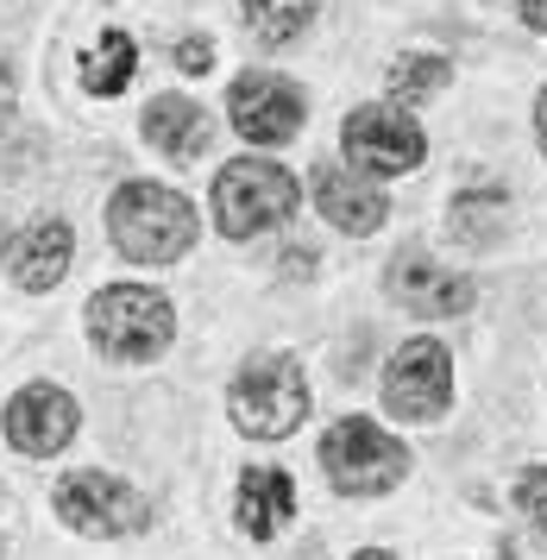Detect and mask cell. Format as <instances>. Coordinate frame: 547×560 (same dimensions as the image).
Listing matches in <instances>:
<instances>
[{
  "instance_id": "cell-1",
  "label": "cell",
  "mask_w": 547,
  "mask_h": 560,
  "mask_svg": "<svg viewBox=\"0 0 547 560\" xmlns=\"http://www.w3.org/2000/svg\"><path fill=\"white\" fill-rule=\"evenodd\" d=\"M107 240L132 265H176L196 246V208L164 183H120L107 202Z\"/></svg>"
},
{
  "instance_id": "cell-2",
  "label": "cell",
  "mask_w": 547,
  "mask_h": 560,
  "mask_svg": "<svg viewBox=\"0 0 547 560\" xmlns=\"http://www.w3.org/2000/svg\"><path fill=\"white\" fill-rule=\"evenodd\" d=\"M296 208H302V183L271 158H240L214 177V228L226 240H258V233L283 228Z\"/></svg>"
},
{
  "instance_id": "cell-3",
  "label": "cell",
  "mask_w": 547,
  "mask_h": 560,
  "mask_svg": "<svg viewBox=\"0 0 547 560\" xmlns=\"http://www.w3.org/2000/svg\"><path fill=\"white\" fill-rule=\"evenodd\" d=\"M226 409H233L240 434H252V441H283L309 416V378H302V365L290 353H258L240 365V378L226 390Z\"/></svg>"
},
{
  "instance_id": "cell-4",
  "label": "cell",
  "mask_w": 547,
  "mask_h": 560,
  "mask_svg": "<svg viewBox=\"0 0 547 560\" xmlns=\"http://www.w3.org/2000/svg\"><path fill=\"white\" fill-rule=\"evenodd\" d=\"M176 334V315H171V296H158L146 283H107L89 296V340H95L107 359H158L171 347Z\"/></svg>"
},
{
  "instance_id": "cell-5",
  "label": "cell",
  "mask_w": 547,
  "mask_h": 560,
  "mask_svg": "<svg viewBox=\"0 0 547 560\" xmlns=\"http://www.w3.org/2000/svg\"><path fill=\"white\" fill-rule=\"evenodd\" d=\"M322 472L334 479L340 498H384L409 472V447L397 434H384L377 422H365V416H340L322 434Z\"/></svg>"
},
{
  "instance_id": "cell-6",
  "label": "cell",
  "mask_w": 547,
  "mask_h": 560,
  "mask_svg": "<svg viewBox=\"0 0 547 560\" xmlns=\"http://www.w3.org/2000/svg\"><path fill=\"white\" fill-rule=\"evenodd\" d=\"M50 504H57V516H63L75 535H95V541L139 535V529L151 523V504H146V498H139L126 479L101 472V466H82V472H70V479H57Z\"/></svg>"
},
{
  "instance_id": "cell-7",
  "label": "cell",
  "mask_w": 547,
  "mask_h": 560,
  "mask_svg": "<svg viewBox=\"0 0 547 560\" xmlns=\"http://www.w3.org/2000/svg\"><path fill=\"white\" fill-rule=\"evenodd\" d=\"M340 145H347V158H352V171H359V177H403V171H416L422 152H428L416 114L397 107V102L352 107L347 127H340Z\"/></svg>"
},
{
  "instance_id": "cell-8",
  "label": "cell",
  "mask_w": 547,
  "mask_h": 560,
  "mask_svg": "<svg viewBox=\"0 0 547 560\" xmlns=\"http://www.w3.org/2000/svg\"><path fill=\"white\" fill-rule=\"evenodd\" d=\"M453 397V353L441 340H403L384 372V404L397 422H434Z\"/></svg>"
},
{
  "instance_id": "cell-9",
  "label": "cell",
  "mask_w": 547,
  "mask_h": 560,
  "mask_svg": "<svg viewBox=\"0 0 547 560\" xmlns=\"http://www.w3.org/2000/svg\"><path fill=\"white\" fill-rule=\"evenodd\" d=\"M226 107H233L240 139H252V145H283V139H296L302 120H309L302 89L290 77H271V70H246V77L233 82Z\"/></svg>"
},
{
  "instance_id": "cell-10",
  "label": "cell",
  "mask_w": 547,
  "mask_h": 560,
  "mask_svg": "<svg viewBox=\"0 0 547 560\" xmlns=\"http://www.w3.org/2000/svg\"><path fill=\"white\" fill-rule=\"evenodd\" d=\"M384 290H391L409 315H422V322H447V315H466V308H473V278L447 271V265L428 258L422 246H409V253L391 258Z\"/></svg>"
},
{
  "instance_id": "cell-11",
  "label": "cell",
  "mask_w": 547,
  "mask_h": 560,
  "mask_svg": "<svg viewBox=\"0 0 547 560\" xmlns=\"http://www.w3.org/2000/svg\"><path fill=\"white\" fill-rule=\"evenodd\" d=\"M7 441L25 459H50L75 441V397L57 384H25L7 404Z\"/></svg>"
},
{
  "instance_id": "cell-12",
  "label": "cell",
  "mask_w": 547,
  "mask_h": 560,
  "mask_svg": "<svg viewBox=\"0 0 547 560\" xmlns=\"http://www.w3.org/2000/svg\"><path fill=\"white\" fill-rule=\"evenodd\" d=\"M315 208H322L340 233H352V240H365V233H377L391 221L384 189L365 183L352 164H322V171H315Z\"/></svg>"
},
{
  "instance_id": "cell-13",
  "label": "cell",
  "mask_w": 547,
  "mask_h": 560,
  "mask_svg": "<svg viewBox=\"0 0 547 560\" xmlns=\"http://www.w3.org/2000/svg\"><path fill=\"white\" fill-rule=\"evenodd\" d=\"M70 253H75L70 221H32V228L13 240V253H7L13 283H20V290H32V296H45V290H57V283H63Z\"/></svg>"
},
{
  "instance_id": "cell-14",
  "label": "cell",
  "mask_w": 547,
  "mask_h": 560,
  "mask_svg": "<svg viewBox=\"0 0 547 560\" xmlns=\"http://www.w3.org/2000/svg\"><path fill=\"white\" fill-rule=\"evenodd\" d=\"M146 139L171 158V164H196V158L208 152V139H214V127H208V114H201L196 102L158 95V102L146 107Z\"/></svg>"
},
{
  "instance_id": "cell-15",
  "label": "cell",
  "mask_w": 547,
  "mask_h": 560,
  "mask_svg": "<svg viewBox=\"0 0 547 560\" xmlns=\"http://www.w3.org/2000/svg\"><path fill=\"white\" fill-rule=\"evenodd\" d=\"M290 510H296V485L290 472H277V466H252L246 479H240V529L252 541H271L283 523H290Z\"/></svg>"
},
{
  "instance_id": "cell-16",
  "label": "cell",
  "mask_w": 547,
  "mask_h": 560,
  "mask_svg": "<svg viewBox=\"0 0 547 560\" xmlns=\"http://www.w3.org/2000/svg\"><path fill=\"white\" fill-rule=\"evenodd\" d=\"M132 70H139V45L126 32H101V45L82 57V89L89 95H120L132 82Z\"/></svg>"
},
{
  "instance_id": "cell-17",
  "label": "cell",
  "mask_w": 547,
  "mask_h": 560,
  "mask_svg": "<svg viewBox=\"0 0 547 560\" xmlns=\"http://www.w3.org/2000/svg\"><path fill=\"white\" fill-rule=\"evenodd\" d=\"M503 196L498 189H466V196H453L447 208V233L459 240V246H491L503 233Z\"/></svg>"
},
{
  "instance_id": "cell-18",
  "label": "cell",
  "mask_w": 547,
  "mask_h": 560,
  "mask_svg": "<svg viewBox=\"0 0 547 560\" xmlns=\"http://www.w3.org/2000/svg\"><path fill=\"white\" fill-rule=\"evenodd\" d=\"M447 82H453V63H447V57L416 51V57H397V63H391V95H397L403 107L428 102V95H434V89H447Z\"/></svg>"
},
{
  "instance_id": "cell-19",
  "label": "cell",
  "mask_w": 547,
  "mask_h": 560,
  "mask_svg": "<svg viewBox=\"0 0 547 560\" xmlns=\"http://www.w3.org/2000/svg\"><path fill=\"white\" fill-rule=\"evenodd\" d=\"M315 7L322 0H246V26L265 38V45H283V38H296L309 20H315Z\"/></svg>"
},
{
  "instance_id": "cell-20",
  "label": "cell",
  "mask_w": 547,
  "mask_h": 560,
  "mask_svg": "<svg viewBox=\"0 0 547 560\" xmlns=\"http://www.w3.org/2000/svg\"><path fill=\"white\" fill-rule=\"evenodd\" d=\"M516 510L528 516V529L547 541V466H528L523 479H516Z\"/></svg>"
},
{
  "instance_id": "cell-21",
  "label": "cell",
  "mask_w": 547,
  "mask_h": 560,
  "mask_svg": "<svg viewBox=\"0 0 547 560\" xmlns=\"http://www.w3.org/2000/svg\"><path fill=\"white\" fill-rule=\"evenodd\" d=\"M208 63H214V45H208V38H183V45H176V70H183V77H201Z\"/></svg>"
},
{
  "instance_id": "cell-22",
  "label": "cell",
  "mask_w": 547,
  "mask_h": 560,
  "mask_svg": "<svg viewBox=\"0 0 547 560\" xmlns=\"http://www.w3.org/2000/svg\"><path fill=\"white\" fill-rule=\"evenodd\" d=\"M13 120V70H7V57H0V132Z\"/></svg>"
},
{
  "instance_id": "cell-23",
  "label": "cell",
  "mask_w": 547,
  "mask_h": 560,
  "mask_svg": "<svg viewBox=\"0 0 547 560\" xmlns=\"http://www.w3.org/2000/svg\"><path fill=\"white\" fill-rule=\"evenodd\" d=\"M523 20H528L535 32H547V0H523Z\"/></svg>"
},
{
  "instance_id": "cell-24",
  "label": "cell",
  "mask_w": 547,
  "mask_h": 560,
  "mask_svg": "<svg viewBox=\"0 0 547 560\" xmlns=\"http://www.w3.org/2000/svg\"><path fill=\"white\" fill-rule=\"evenodd\" d=\"M535 139H542V152H547V89H542V107H535Z\"/></svg>"
},
{
  "instance_id": "cell-25",
  "label": "cell",
  "mask_w": 547,
  "mask_h": 560,
  "mask_svg": "<svg viewBox=\"0 0 547 560\" xmlns=\"http://www.w3.org/2000/svg\"><path fill=\"white\" fill-rule=\"evenodd\" d=\"M352 560H397V555H384V548H359Z\"/></svg>"
}]
</instances>
